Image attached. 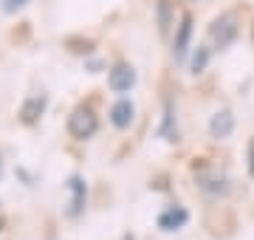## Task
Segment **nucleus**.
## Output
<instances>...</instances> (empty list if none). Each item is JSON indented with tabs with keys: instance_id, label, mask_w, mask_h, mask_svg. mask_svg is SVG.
Wrapping results in <instances>:
<instances>
[{
	"instance_id": "f257e3e1",
	"label": "nucleus",
	"mask_w": 254,
	"mask_h": 240,
	"mask_svg": "<svg viewBox=\"0 0 254 240\" xmlns=\"http://www.w3.org/2000/svg\"><path fill=\"white\" fill-rule=\"evenodd\" d=\"M195 181H198V189L209 198H226L232 184H229V176L220 170V167H212L206 161L195 164Z\"/></svg>"
},
{
	"instance_id": "f03ea898",
	"label": "nucleus",
	"mask_w": 254,
	"mask_h": 240,
	"mask_svg": "<svg viewBox=\"0 0 254 240\" xmlns=\"http://www.w3.org/2000/svg\"><path fill=\"white\" fill-rule=\"evenodd\" d=\"M237 34H240V26H237V17L232 11L220 14V17L209 26V43H212L215 51H226V48L237 40Z\"/></svg>"
},
{
	"instance_id": "7ed1b4c3",
	"label": "nucleus",
	"mask_w": 254,
	"mask_h": 240,
	"mask_svg": "<svg viewBox=\"0 0 254 240\" xmlns=\"http://www.w3.org/2000/svg\"><path fill=\"white\" fill-rule=\"evenodd\" d=\"M96 127H99V121H96V113H93L91 108H85V105L73 108V113L68 116V133H71L76 141L91 139L93 133H96Z\"/></svg>"
},
{
	"instance_id": "20e7f679",
	"label": "nucleus",
	"mask_w": 254,
	"mask_h": 240,
	"mask_svg": "<svg viewBox=\"0 0 254 240\" xmlns=\"http://www.w3.org/2000/svg\"><path fill=\"white\" fill-rule=\"evenodd\" d=\"M136 68L130 62H116L113 68H110V74H108V85H110V91L113 93H127V91H133L136 88Z\"/></svg>"
},
{
	"instance_id": "39448f33",
	"label": "nucleus",
	"mask_w": 254,
	"mask_h": 240,
	"mask_svg": "<svg viewBox=\"0 0 254 240\" xmlns=\"http://www.w3.org/2000/svg\"><path fill=\"white\" fill-rule=\"evenodd\" d=\"M192 14H184L181 23L175 26V37H173V57L175 62H184L190 54V43H192Z\"/></svg>"
},
{
	"instance_id": "423d86ee",
	"label": "nucleus",
	"mask_w": 254,
	"mask_h": 240,
	"mask_svg": "<svg viewBox=\"0 0 254 240\" xmlns=\"http://www.w3.org/2000/svg\"><path fill=\"white\" fill-rule=\"evenodd\" d=\"M190 221V212L184 209V206H167L161 215H158V229L161 232H178L187 226Z\"/></svg>"
},
{
	"instance_id": "0eeeda50",
	"label": "nucleus",
	"mask_w": 254,
	"mask_h": 240,
	"mask_svg": "<svg viewBox=\"0 0 254 240\" xmlns=\"http://www.w3.org/2000/svg\"><path fill=\"white\" fill-rule=\"evenodd\" d=\"M232 133H235V116H232V111L223 108V111H218L209 119V136H212V139H218V141L229 139Z\"/></svg>"
},
{
	"instance_id": "6e6552de",
	"label": "nucleus",
	"mask_w": 254,
	"mask_h": 240,
	"mask_svg": "<svg viewBox=\"0 0 254 240\" xmlns=\"http://www.w3.org/2000/svg\"><path fill=\"white\" fill-rule=\"evenodd\" d=\"M68 192H71V209H68V215L71 218H79L82 209H85V198H88V186H85V181H82L79 176H71V181H68Z\"/></svg>"
},
{
	"instance_id": "1a4fd4ad",
	"label": "nucleus",
	"mask_w": 254,
	"mask_h": 240,
	"mask_svg": "<svg viewBox=\"0 0 254 240\" xmlns=\"http://www.w3.org/2000/svg\"><path fill=\"white\" fill-rule=\"evenodd\" d=\"M136 119V108H133V102L130 99H119L113 108H110V121H113V127L119 130H127Z\"/></svg>"
},
{
	"instance_id": "9d476101",
	"label": "nucleus",
	"mask_w": 254,
	"mask_h": 240,
	"mask_svg": "<svg viewBox=\"0 0 254 240\" xmlns=\"http://www.w3.org/2000/svg\"><path fill=\"white\" fill-rule=\"evenodd\" d=\"M155 23H158L161 37H170V31L175 26V3L173 0H158L155 3Z\"/></svg>"
},
{
	"instance_id": "9b49d317",
	"label": "nucleus",
	"mask_w": 254,
	"mask_h": 240,
	"mask_svg": "<svg viewBox=\"0 0 254 240\" xmlns=\"http://www.w3.org/2000/svg\"><path fill=\"white\" fill-rule=\"evenodd\" d=\"M48 105V96H28L26 102H23V108H20V119H23V124H34L40 116H43V111H46Z\"/></svg>"
},
{
	"instance_id": "f8f14e48",
	"label": "nucleus",
	"mask_w": 254,
	"mask_h": 240,
	"mask_svg": "<svg viewBox=\"0 0 254 240\" xmlns=\"http://www.w3.org/2000/svg\"><path fill=\"white\" fill-rule=\"evenodd\" d=\"M158 133H161L167 141H175V139H178V127H175V105H173V99H167V105H164V121H161V127H158Z\"/></svg>"
},
{
	"instance_id": "ddd939ff",
	"label": "nucleus",
	"mask_w": 254,
	"mask_h": 240,
	"mask_svg": "<svg viewBox=\"0 0 254 240\" xmlns=\"http://www.w3.org/2000/svg\"><path fill=\"white\" fill-rule=\"evenodd\" d=\"M209 60H212V51H209L206 46H198L195 51H192L190 71H192L195 76H198V74H203V71H206V65H209Z\"/></svg>"
},
{
	"instance_id": "4468645a",
	"label": "nucleus",
	"mask_w": 254,
	"mask_h": 240,
	"mask_svg": "<svg viewBox=\"0 0 254 240\" xmlns=\"http://www.w3.org/2000/svg\"><path fill=\"white\" fill-rule=\"evenodd\" d=\"M31 3V0H0V11L3 14H17V11H23Z\"/></svg>"
},
{
	"instance_id": "2eb2a0df",
	"label": "nucleus",
	"mask_w": 254,
	"mask_h": 240,
	"mask_svg": "<svg viewBox=\"0 0 254 240\" xmlns=\"http://www.w3.org/2000/svg\"><path fill=\"white\" fill-rule=\"evenodd\" d=\"M249 173L254 176V141L249 144Z\"/></svg>"
}]
</instances>
